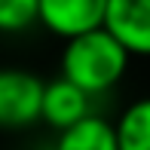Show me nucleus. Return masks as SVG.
Returning <instances> with one entry per match:
<instances>
[{"instance_id":"f03ea898","label":"nucleus","mask_w":150,"mask_h":150,"mask_svg":"<svg viewBox=\"0 0 150 150\" xmlns=\"http://www.w3.org/2000/svg\"><path fill=\"white\" fill-rule=\"evenodd\" d=\"M43 92L40 80L28 67H0V129L22 132L43 120Z\"/></svg>"},{"instance_id":"423d86ee","label":"nucleus","mask_w":150,"mask_h":150,"mask_svg":"<svg viewBox=\"0 0 150 150\" xmlns=\"http://www.w3.org/2000/svg\"><path fill=\"white\" fill-rule=\"evenodd\" d=\"M52 150H120L117 122L92 113V117L80 120L77 126L58 132Z\"/></svg>"},{"instance_id":"7ed1b4c3","label":"nucleus","mask_w":150,"mask_h":150,"mask_svg":"<svg viewBox=\"0 0 150 150\" xmlns=\"http://www.w3.org/2000/svg\"><path fill=\"white\" fill-rule=\"evenodd\" d=\"M110 0H40V28L61 40L104 28Z\"/></svg>"},{"instance_id":"6e6552de","label":"nucleus","mask_w":150,"mask_h":150,"mask_svg":"<svg viewBox=\"0 0 150 150\" xmlns=\"http://www.w3.org/2000/svg\"><path fill=\"white\" fill-rule=\"evenodd\" d=\"M40 25V0H0V34H25Z\"/></svg>"},{"instance_id":"20e7f679","label":"nucleus","mask_w":150,"mask_h":150,"mask_svg":"<svg viewBox=\"0 0 150 150\" xmlns=\"http://www.w3.org/2000/svg\"><path fill=\"white\" fill-rule=\"evenodd\" d=\"M104 28L132 58H150V0H110Z\"/></svg>"},{"instance_id":"f257e3e1","label":"nucleus","mask_w":150,"mask_h":150,"mask_svg":"<svg viewBox=\"0 0 150 150\" xmlns=\"http://www.w3.org/2000/svg\"><path fill=\"white\" fill-rule=\"evenodd\" d=\"M129 64H132L129 49L107 28H98L74 40H64L58 77L71 80L74 86H80L86 95L95 98V95H107L113 86H120Z\"/></svg>"},{"instance_id":"0eeeda50","label":"nucleus","mask_w":150,"mask_h":150,"mask_svg":"<svg viewBox=\"0 0 150 150\" xmlns=\"http://www.w3.org/2000/svg\"><path fill=\"white\" fill-rule=\"evenodd\" d=\"M120 150H150V95L135 98L117 120Z\"/></svg>"},{"instance_id":"39448f33","label":"nucleus","mask_w":150,"mask_h":150,"mask_svg":"<svg viewBox=\"0 0 150 150\" xmlns=\"http://www.w3.org/2000/svg\"><path fill=\"white\" fill-rule=\"evenodd\" d=\"M92 117V95H86L80 86H74L71 80L55 77L46 80V92H43V120L49 129L64 132V129L77 126L80 120Z\"/></svg>"}]
</instances>
